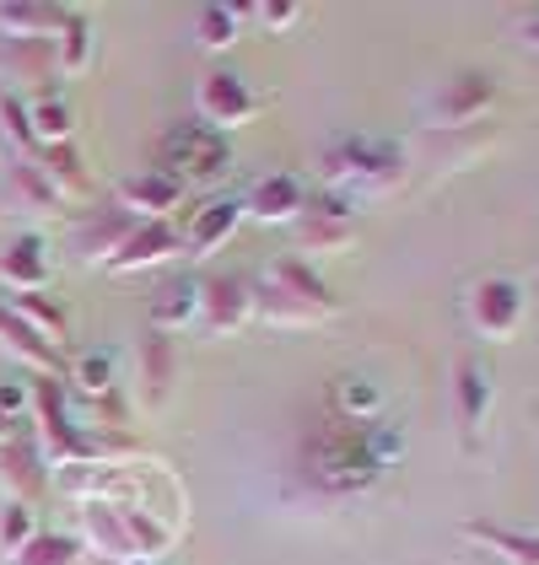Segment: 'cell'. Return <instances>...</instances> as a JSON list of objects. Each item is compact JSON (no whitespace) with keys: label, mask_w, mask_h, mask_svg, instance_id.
I'll return each instance as SVG.
<instances>
[{"label":"cell","mask_w":539,"mask_h":565,"mask_svg":"<svg viewBox=\"0 0 539 565\" xmlns=\"http://www.w3.org/2000/svg\"><path fill=\"white\" fill-rule=\"evenodd\" d=\"M404 436L389 426V420H367V426H351V420H335L324 415L308 441H303V469L324 495H361L372 490L383 469L400 458Z\"/></svg>","instance_id":"cell-1"},{"label":"cell","mask_w":539,"mask_h":565,"mask_svg":"<svg viewBox=\"0 0 539 565\" xmlns=\"http://www.w3.org/2000/svg\"><path fill=\"white\" fill-rule=\"evenodd\" d=\"M249 302H254V312H260L265 323H281V329H308V323H324V318L335 312L329 286H324L303 259H275L265 275L249 286Z\"/></svg>","instance_id":"cell-2"},{"label":"cell","mask_w":539,"mask_h":565,"mask_svg":"<svg viewBox=\"0 0 539 565\" xmlns=\"http://www.w3.org/2000/svg\"><path fill=\"white\" fill-rule=\"evenodd\" d=\"M394 178H400V151L389 140H372V135H351L324 157V189L351 200V205H357V194L389 189Z\"/></svg>","instance_id":"cell-3"},{"label":"cell","mask_w":539,"mask_h":565,"mask_svg":"<svg viewBox=\"0 0 539 565\" xmlns=\"http://www.w3.org/2000/svg\"><path fill=\"white\" fill-rule=\"evenodd\" d=\"M157 168L173 173L179 183H205V178H222L232 168V146H226L222 130L189 119V125H173L157 140Z\"/></svg>","instance_id":"cell-4"},{"label":"cell","mask_w":539,"mask_h":565,"mask_svg":"<svg viewBox=\"0 0 539 565\" xmlns=\"http://www.w3.org/2000/svg\"><path fill=\"white\" fill-rule=\"evenodd\" d=\"M464 318L480 340H512L524 323V286L512 275H486L469 286L464 297Z\"/></svg>","instance_id":"cell-5"},{"label":"cell","mask_w":539,"mask_h":565,"mask_svg":"<svg viewBox=\"0 0 539 565\" xmlns=\"http://www.w3.org/2000/svg\"><path fill=\"white\" fill-rule=\"evenodd\" d=\"M496 103V82L486 71H458L453 82H443V92L432 97V130H464L475 119H486V108Z\"/></svg>","instance_id":"cell-6"},{"label":"cell","mask_w":539,"mask_h":565,"mask_svg":"<svg viewBox=\"0 0 539 565\" xmlns=\"http://www.w3.org/2000/svg\"><path fill=\"white\" fill-rule=\"evenodd\" d=\"M260 114V97L249 92V82L237 71H205L200 76V125L211 130H237Z\"/></svg>","instance_id":"cell-7"},{"label":"cell","mask_w":539,"mask_h":565,"mask_svg":"<svg viewBox=\"0 0 539 565\" xmlns=\"http://www.w3.org/2000/svg\"><path fill=\"white\" fill-rule=\"evenodd\" d=\"M173 254H183V232L179 226H168V221H140L130 237H125V248L103 264V269H108V275H135V269L168 264Z\"/></svg>","instance_id":"cell-8"},{"label":"cell","mask_w":539,"mask_h":565,"mask_svg":"<svg viewBox=\"0 0 539 565\" xmlns=\"http://www.w3.org/2000/svg\"><path fill=\"white\" fill-rule=\"evenodd\" d=\"M140 221L130 211H119V205H103V211H92L76 232H71V248H76V259L82 264H108L119 248H125V237H130Z\"/></svg>","instance_id":"cell-9"},{"label":"cell","mask_w":539,"mask_h":565,"mask_svg":"<svg viewBox=\"0 0 539 565\" xmlns=\"http://www.w3.org/2000/svg\"><path fill=\"white\" fill-rule=\"evenodd\" d=\"M183 183L162 168H146L119 183V211H130L135 221H168V211H179Z\"/></svg>","instance_id":"cell-10"},{"label":"cell","mask_w":539,"mask_h":565,"mask_svg":"<svg viewBox=\"0 0 539 565\" xmlns=\"http://www.w3.org/2000/svg\"><path fill=\"white\" fill-rule=\"evenodd\" d=\"M237 221H243V200H205L189 216V226H183V254L189 259H211L226 237L237 232Z\"/></svg>","instance_id":"cell-11"},{"label":"cell","mask_w":539,"mask_h":565,"mask_svg":"<svg viewBox=\"0 0 539 565\" xmlns=\"http://www.w3.org/2000/svg\"><path fill=\"white\" fill-rule=\"evenodd\" d=\"M249 312H254V302H249V280H237V275H211V280H200V323H205L211 334L237 329Z\"/></svg>","instance_id":"cell-12"},{"label":"cell","mask_w":539,"mask_h":565,"mask_svg":"<svg viewBox=\"0 0 539 565\" xmlns=\"http://www.w3.org/2000/svg\"><path fill=\"white\" fill-rule=\"evenodd\" d=\"M303 205H308L303 178H292V173H265L243 194V216H254V221H297Z\"/></svg>","instance_id":"cell-13"},{"label":"cell","mask_w":539,"mask_h":565,"mask_svg":"<svg viewBox=\"0 0 539 565\" xmlns=\"http://www.w3.org/2000/svg\"><path fill=\"white\" fill-rule=\"evenodd\" d=\"M0 280L11 286V291H44L49 280V248L39 232H22V237H11V248L0 254Z\"/></svg>","instance_id":"cell-14"},{"label":"cell","mask_w":539,"mask_h":565,"mask_svg":"<svg viewBox=\"0 0 539 565\" xmlns=\"http://www.w3.org/2000/svg\"><path fill=\"white\" fill-rule=\"evenodd\" d=\"M0 479L17 490V501H28L33 490H44V452H39V441L28 431L0 441Z\"/></svg>","instance_id":"cell-15"},{"label":"cell","mask_w":539,"mask_h":565,"mask_svg":"<svg viewBox=\"0 0 539 565\" xmlns=\"http://www.w3.org/2000/svg\"><path fill=\"white\" fill-rule=\"evenodd\" d=\"M200 318V280L194 275H173L162 280V291L151 297V329L157 334H179L183 323Z\"/></svg>","instance_id":"cell-16"},{"label":"cell","mask_w":539,"mask_h":565,"mask_svg":"<svg viewBox=\"0 0 539 565\" xmlns=\"http://www.w3.org/2000/svg\"><path fill=\"white\" fill-rule=\"evenodd\" d=\"M458 533L469 544L492 550L501 565H539V533H518V527H501V522H464Z\"/></svg>","instance_id":"cell-17"},{"label":"cell","mask_w":539,"mask_h":565,"mask_svg":"<svg viewBox=\"0 0 539 565\" xmlns=\"http://www.w3.org/2000/svg\"><path fill=\"white\" fill-rule=\"evenodd\" d=\"M453 393H458V420H464V431L475 436L480 431V420H486V409H492V366L480 361V355H464L458 366H453Z\"/></svg>","instance_id":"cell-18"},{"label":"cell","mask_w":539,"mask_h":565,"mask_svg":"<svg viewBox=\"0 0 539 565\" xmlns=\"http://www.w3.org/2000/svg\"><path fill=\"white\" fill-rule=\"evenodd\" d=\"M65 22V6H0V39L17 44H54Z\"/></svg>","instance_id":"cell-19"},{"label":"cell","mask_w":539,"mask_h":565,"mask_svg":"<svg viewBox=\"0 0 539 565\" xmlns=\"http://www.w3.org/2000/svg\"><path fill=\"white\" fill-rule=\"evenodd\" d=\"M329 415L335 420H351V426L383 420V388L367 383V377H335L329 383Z\"/></svg>","instance_id":"cell-20"},{"label":"cell","mask_w":539,"mask_h":565,"mask_svg":"<svg viewBox=\"0 0 539 565\" xmlns=\"http://www.w3.org/2000/svg\"><path fill=\"white\" fill-rule=\"evenodd\" d=\"M54 65V44H17L0 39V82H49Z\"/></svg>","instance_id":"cell-21"},{"label":"cell","mask_w":539,"mask_h":565,"mask_svg":"<svg viewBox=\"0 0 539 565\" xmlns=\"http://www.w3.org/2000/svg\"><path fill=\"white\" fill-rule=\"evenodd\" d=\"M11 312H17V318H22V323H28V329H33V334H39V340H44V345H65V334H71V323H65V312H60V307L49 302L44 291H11Z\"/></svg>","instance_id":"cell-22"},{"label":"cell","mask_w":539,"mask_h":565,"mask_svg":"<svg viewBox=\"0 0 539 565\" xmlns=\"http://www.w3.org/2000/svg\"><path fill=\"white\" fill-rule=\"evenodd\" d=\"M28 125H33L39 151H44V146H71V130H76L65 97H54V92H39V97L28 103Z\"/></svg>","instance_id":"cell-23"},{"label":"cell","mask_w":539,"mask_h":565,"mask_svg":"<svg viewBox=\"0 0 539 565\" xmlns=\"http://www.w3.org/2000/svg\"><path fill=\"white\" fill-rule=\"evenodd\" d=\"M87 60H92V22L82 11H65V22L54 33V65H60V76H82Z\"/></svg>","instance_id":"cell-24"},{"label":"cell","mask_w":539,"mask_h":565,"mask_svg":"<svg viewBox=\"0 0 539 565\" xmlns=\"http://www.w3.org/2000/svg\"><path fill=\"white\" fill-rule=\"evenodd\" d=\"M33 162H39V173L49 178V189H54L60 200L87 189V168H82L76 146H44V151H33Z\"/></svg>","instance_id":"cell-25"},{"label":"cell","mask_w":539,"mask_h":565,"mask_svg":"<svg viewBox=\"0 0 539 565\" xmlns=\"http://www.w3.org/2000/svg\"><path fill=\"white\" fill-rule=\"evenodd\" d=\"M0 340H6V350H17L22 361H33V366H44V372L60 366V350L44 345V340H39V334H33V329H28L6 302H0Z\"/></svg>","instance_id":"cell-26"},{"label":"cell","mask_w":539,"mask_h":565,"mask_svg":"<svg viewBox=\"0 0 539 565\" xmlns=\"http://www.w3.org/2000/svg\"><path fill=\"white\" fill-rule=\"evenodd\" d=\"M140 383H146V398L157 404V398H168V383H173V340L168 334H146V345H140Z\"/></svg>","instance_id":"cell-27"},{"label":"cell","mask_w":539,"mask_h":565,"mask_svg":"<svg viewBox=\"0 0 539 565\" xmlns=\"http://www.w3.org/2000/svg\"><path fill=\"white\" fill-rule=\"evenodd\" d=\"M76 561H82V544L71 533H33L11 561H0V565H76Z\"/></svg>","instance_id":"cell-28"},{"label":"cell","mask_w":539,"mask_h":565,"mask_svg":"<svg viewBox=\"0 0 539 565\" xmlns=\"http://www.w3.org/2000/svg\"><path fill=\"white\" fill-rule=\"evenodd\" d=\"M76 388H82V398H97V404L114 398V355L108 350H87L76 361Z\"/></svg>","instance_id":"cell-29"},{"label":"cell","mask_w":539,"mask_h":565,"mask_svg":"<svg viewBox=\"0 0 539 565\" xmlns=\"http://www.w3.org/2000/svg\"><path fill=\"white\" fill-rule=\"evenodd\" d=\"M249 17H243V6H205L200 11V44L205 49H226L237 39V28H243Z\"/></svg>","instance_id":"cell-30"},{"label":"cell","mask_w":539,"mask_h":565,"mask_svg":"<svg viewBox=\"0 0 539 565\" xmlns=\"http://www.w3.org/2000/svg\"><path fill=\"white\" fill-rule=\"evenodd\" d=\"M0 130H6V140H11L22 157H33V151H39L33 125H28V103H22L17 92H0Z\"/></svg>","instance_id":"cell-31"},{"label":"cell","mask_w":539,"mask_h":565,"mask_svg":"<svg viewBox=\"0 0 539 565\" xmlns=\"http://www.w3.org/2000/svg\"><path fill=\"white\" fill-rule=\"evenodd\" d=\"M11 183H17V194H22L28 205H39V211H54V205H60V194L49 189V178L39 173L33 157H17V162H11Z\"/></svg>","instance_id":"cell-32"},{"label":"cell","mask_w":539,"mask_h":565,"mask_svg":"<svg viewBox=\"0 0 539 565\" xmlns=\"http://www.w3.org/2000/svg\"><path fill=\"white\" fill-rule=\"evenodd\" d=\"M33 533H39V527H33L28 501H6V507H0V555H6V561H11V555H17V550H22Z\"/></svg>","instance_id":"cell-33"},{"label":"cell","mask_w":539,"mask_h":565,"mask_svg":"<svg viewBox=\"0 0 539 565\" xmlns=\"http://www.w3.org/2000/svg\"><path fill=\"white\" fill-rule=\"evenodd\" d=\"M243 17H254V22H265L270 33H281V28H292L303 11L297 6H243Z\"/></svg>","instance_id":"cell-34"},{"label":"cell","mask_w":539,"mask_h":565,"mask_svg":"<svg viewBox=\"0 0 539 565\" xmlns=\"http://www.w3.org/2000/svg\"><path fill=\"white\" fill-rule=\"evenodd\" d=\"M518 28H524V44H535V49H539V6L529 11V17H524V22H518Z\"/></svg>","instance_id":"cell-35"},{"label":"cell","mask_w":539,"mask_h":565,"mask_svg":"<svg viewBox=\"0 0 539 565\" xmlns=\"http://www.w3.org/2000/svg\"><path fill=\"white\" fill-rule=\"evenodd\" d=\"M125 565H151V561H125Z\"/></svg>","instance_id":"cell-36"}]
</instances>
